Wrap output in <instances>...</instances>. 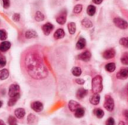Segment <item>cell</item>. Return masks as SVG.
<instances>
[{"label":"cell","mask_w":128,"mask_h":125,"mask_svg":"<svg viewBox=\"0 0 128 125\" xmlns=\"http://www.w3.org/2000/svg\"><path fill=\"white\" fill-rule=\"evenodd\" d=\"M8 95L10 98H14L17 95H20V86L16 84L10 85L9 88Z\"/></svg>","instance_id":"obj_5"},{"label":"cell","mask_w":128,"mask_h":125,"mask_svg":"<svg viewBox=\"0 0 128 125\" xmlns=\"http://www.w3.org/2000/svg\"><path fill=\"white\" fill-rule=\"evenodd\" d=\"M92 2H93L94 3L97 4H100L102 3L103 0H92Z\"/></svg>","instance_id":"obj_42"},{"label":"cell","mask_w":128,"mask_h":125,"mask_svg":"<svg viewBox=\"0 0 128 125\" xmlns=\"http://www.w3.org/2000/svg\"><path fill=\"white\" fill-rule=\"evenodd\" d=\"M8 124L9 125H17V122L16 119L14 116H9L8 120Z\"/></svg>","instance_id":"obj_31"},{"label":"cell","mask_w":128,"mask_h":125,"mask_svg":"<svg viewBox=\"0 0 128 125\" xmlns=\"http://www.w3.org/2000/svg\"><path fill=\"white\" fill-rule=\"evenodd\" d=\"M80 104L75 100H70L68 103V108L71 112H75L77 109L80 108Z\"/></svg>","instance_id":"obj_12"},{"label":"cell","mask_w":128,"mask_h":125,"mask_svg":"<svg viewBox=\"0 0 128 125\" xmlns=\"http://www.w3.org/2000/svg\"><path fill=\"white\" fill-rule=\"evenodd\" d=\"M116 56V51L114 49L111 48V49H108L106 50H105L103 53V57L106 59H110L114 58Z\"/></svg>","instance_id":"obj_9"},{"label":"cell","mask_w":128,"mask_h":125,"mask_svg":"<svg viewBox=\"0 0 128 125\" xmlns=\"http://www.w3.org/2000/svg\"><path fill=\"white\" fill-rule=\"evenodd\" d=\"M103 79L101 76H96L92 79V90L94 94H99L103 90Z\"/></svg>","instance_id":"obj_2"},{"label":"cell","mask_w":128,"mask_h":125,"mask_svg":"<svg viewBox=\"0 0 128 125\" xmlns=\"http://www.w3.org/2000/svg\"><path fill=\"white\" fill-rule=\"evenodd\" d=\"M94 114L98 118H102L104 116V112L101 109H94Z\"/></svg>","instance_id":"obj_25"},{"label":"cell","mask_w":128,"mask_h":125,"mask_svg":"<svg viewBox=\"0 0 128 125\" xmlns=\"http://www.w3.org/2000/svg\"><path fill=\"white\" fill-rule=\"evenodd\" d=\"M3 3V7L5 9H8L10 7V0H2Z\"/></svg>","instance_id":"obj_38"},{"label":"cell","mask_w":128,"mask_h":125,"mask_svg":"<svg viewBox=\"0 0 128 125\" xmlns=\"http://www.w3.org/2000/svg\"><path fill=\"white\" fill-rule=\"evenodd\" d=\"M87 94H88V91L86 90L85 88H80V89L77 91V92H76V98H77L78 99L81 100V99L84 98Z\"/></svg>","instance_id":"obj_16"},{"label":"cell","mask_w":128,"mask_h":125,"mask_svg":"<svg viewBox=\"0 0 128 125\" xmlns=\"http://www.w3.org/2000/svg\"><path fill=\"white\" fill-rule=\"evenodd\" d=\"M86 11H87V14L89 16H94L95 14V13H96V8H95V6H94L92 4H90V5L88 6Z\"/></svg>","instance_id":"obj_23"},{"label":"cell","mask_w":128,"mask_h":125,"mask_svg":"<svg viewBox=\"0 0 128 125\" xmlns=\"http://www.w3.org/2000/svg\"><path fill=\"white\" fill-rule=\"evenodd\" d=\"M25 67L30 76L35 80H42L48 76V70L40 58L35 53H29L25 58Z\"/></svg>","instance_id":"obj_1"},{"label":"cell","mask_w":128,"mask_h":125,"mask_svg":"<svg viewBox=\"0 0 128 125\" xmlns=\"http://www.w3.org/2000/svg\"><path fill=\"white\" fill-rule=\"evenodd\" d=\"M68 28L70 34H74L76 32V24L75 22H70L68 24Z\"/></svg>","instance_id":"obj_24"},{"label":"cell","mask_w":128,"mask_h":125,"mask_svg":"<svg viewBox=\"0 0 128 125\" xmlns=\"http://www.w3.org/2000/svg\"><path fill=\"white\" fill-rule=\"evenodd\" d=\"M19 98H20V95H17V96L14 97V98H10V100H8V106H14L15 104L16 103V101L18 100Z\"/></svg>","instance_id":"obj_29"},{"label":"cell","mask_w":128,"mask_h":125,"mask_svg":"<svg viewBox=\"0 0 128 125\" xmlns=\"http://www.w3.org/2000/svg\"><path fill=\"white\" fill-rule=\"evenodd\" d=\"M53 28H54V26L50 22H46L42 26V30L45 35H49L51 33V32L53 30Z\"/></svg>","instance_id":"obj_8"},{"label":"cell","mask_w":128,"mask_h":125,"mask_svg":"<svg viewBox=\"0 0 128 125\" xmlns=\"http://www.w3.org/2000/svg\"><path fill=\"white\" fill-rule=\"evenodd\" d=\"M123 115H124V116L125 117V118L128 120V110H124V112H123Z\"/></svg>","instance_id":"obj_41"},{"label":"cell","mask_w":128,"mask_h":125,"mask_svg":"<svg viewBox=\"0 0 128 125\" xmlns=\"http://www.w3.org/2000/svg\"><path fill=\"white\" fill-rule=\"evenodd\" d=\"M10 48V43L9 41H3L0 44V51L6 52Z\"/></svg>","instance_id":"obj_17"},{"label":"cell","mask_w":128,"mask_h":125,"mask_svg":"<svg viewBox=\"0 0 128 125\" xmlns=\"http://www.w3.org/2000/svg\"><path fill=\"white\" fill-rule=\"evenodd\" d=\"M85 115V110L82 107L77 109L75 112H74V116L77 118H82Z\"/></svg>","instance_id":"obj_20"},{"label":"cell","mask_w":128,"mask_h":125,"mask_svg":"<svg viewBox=\"0 0 128 125\" xmlns=\"http://www.w3.org/2000/svg\"><path fill=\"white\" fill-rule=\"evenodd\" d=\"M118 125H125V123H124V122L121 121V122H119V123H118Z\"/></svg>","instance_id":"obj_43"},{"label":"cell","mask_w":128,"mask_h":125,"mask_svg":"<svg viewBox=\"0 0 128 125\" xmlns=\"http://www.w3.org/2000/svg\"><path fill=\"white\" fill-rule=\"evenodd\" d=\"M100 97L98 94H94L91 98H90V103L92 104V105H98L99 103H100Z\"/></svg>","instance_id":"obj_13"},{"label":"cell","mask_w":128,"mask_h":125,"mask_svg":"<svg viewBox=\"0 0 128 125\" xmlns=\"http://www.w3.org/2000/svg\"><path fill=\"white\" fill-rule=\"evenodd\" d=\"M116 66L115 63H109L105 66V69L108 72H110V73L114 72L116 70Z\"/></svg>","instance_id":"obj_26"},{"label":"cell","mask_w":128,"mask_h":125,"mask_svg":"<svg viewBox=\"0 0 128 125\" xmlns=\"http://www.w3.org/2000/svg\"><path fill=\"white\" fill-rule=\"evenodd\" d=\"M113 22H114V24H115L118 28H121V29H126V28H128V22H127L126 20H124L120 18V17H116V18L113 20Z\"/></svg>","instance_id":"obj_4"},{"label":"cell","mask_w":128,"mask_h":125,"mask_svg":"<svg viewBox=\"0 0 128 125\" xmlns=\"http://www.w3.org/2000/svg\"><path fill=\"white\" fill-rule=\"evenodd\" d=\"M34 19H35V20L38 21V22L43 21V20H44V15L40 11H37L36 14H35Z\"/></svg>","instance_id":"obj_28"},{"label":"cell","mask_w":128,"mask_h":125,"mask_svg":"<svg viewBox=\"0 0 128 125\" xmlns=\"http://www.w3.org/2000/svg\"><path fill=\"white\" fill-rule=\"evenodd\" d=\"M76 82L79 85H83L85 83V81L82 79H76Z\"/></svg>","instance_id":"obj_40"},{"label":"cell","mask_w":128,"mask_h":125,"mask_svg":"<svg viewBox=\"0 0 128 125\" xmlns=\"http://www.w3.org/2000/svg\"><path fill=\"white\" fill-rule=\"evenodd\" d=\"M6 64V58L4 56H0V68H4Z\"/></svg>","instance_id":"obj_36"},{"label":"cell","mask_w":128,"mask_h":125,"mask_svg":"<svg viewBox=\"0 0 128 125\" xmlns=\"http://www.w3.org/2000/svg\"><path fill=\"white\" fill-rule=\"evenodd\" d=\"M25 114H26L25 110L22 108H18L14 111V115L18 119H22L25 116Z\"/></svg>","instance_id":"obj_14"},{"label":"cell","mask_w":128,"mask_h":125,"mask_svg":"<svg viewBox=\"0 0 128 125\" xmlns=\"http://www.w3.org/2000/svg\"><path fill=\"white\" fill-rule=\"evenodd\" d=\"M2 101L0 100V107H2Z\"/></svg>","instance_id":"obj_45"},{"label":"cell","mask_w":128,"mask_h":125,"mask_svg":"<svg viewBox=\"0 0 128 125\" xmlns=\"http://www.w3.org/2000/svg\"><path fill=\"white\" fill-rule=\"evenodd\" d=\"M91 57H92V54L89 51L86 50L83 52H82L81 54H80L78 56V58L80 60H82L83 62H88L90 59H91Z\"/></svg>","instance_id":"obj_11"},{"label":"cell","mask_w":128,"mask_h":125,"mask_svg":"<svg viewBox=\"0 0 128 125\" xmlns=\"http://www.w3.org/2000/svg\"><path fill=\"white\" fill-rule=\"evenodd\" d=\"M7 37H8L7 32L3 29H0V40H6Z\"/></svg>","instance_id":"obj_34"},{"label":"cell","mask_w":128,"mask_h":125,"mask_svg":"<svg viewBox=\"0 0 128 125\" xmlns=\"http://www.w3.org/2000/svg\"><path fill=\"white\" fill-rule=\"evenodd\" d=\"M67 20V10H63L56 16V22L60 25H64Z\"/></svg>","instance_id":"obj_6"},{"label":"cell","mask_w":128,"mask_h":125,"mask_svg":"<svg viewBox=\"0 0 128 125\" xmlns=\"http://www.w3.org/2000/svg\"><path fill=\"white\" fill-rule=\"evenodd\" d=\"M25 36H26V38L27 39H30V38H36L38 36V34H37V33H36L35 31L30 29V30H27L26 32Z\"/></svg>","instance_id":"obj_19"},{"label":"cell","mask_w":128,"mask_h":125,"mask_svg":"<svg viewBox=\"0 0 128 125\" xmlns=\"http://www.w3.org/2000/svg\"><path fill=\"white\" fill-rule=\"evenodd\" d=\"M65 35V33H64V31L62 29V28H58L56 31V32L54 33V38L58 40V39H62L64 37Z\"/></svg>","instance_id":"obj_15"},{"label":"cell","mask_w":128,"mask_h":125,"mask_svg":"<svg viewBox=\"0 0 128 125\" xmlns=\"http://www.w3.org/2000/svg\"><path fill=\"white\" fill-rule=\"evenodd\" d=\"M27 121H28V124H32V123H34V121H35V116H34L33 114H29V115L28 116Z\"/></svg>","instance_id":"obj_35"},{"label":"cell","mask_w":128,"mask_h":125,"mask_svg":"<svg viewBox=\"0 0 128 125\" xmlns=\"http://www.w3.org/2000/svg\"><path fill=\"white\" fill-rule=\"evenodd\" d=\"M106 125H115V120L113 118L110 117L109 118L106 122Z\"/></svg>","instance_id":"obj_37"},{"label":"cell","mask_w":128,"mask_h":125,"mask_svg":"<svg viewBox=\"0 0 128 125\" xmlns=\"http://www.w3.org/2000/svg\"><path fill=\"white\" fill-rule=\"evenodd\" d=\"M12 18H13V20L15 21V22H17V21H19L20 20V15L19 14H14V15H13V16H12Z\"/></svg>","instance_id":"obj_39"},{"label":"cell","mask_w":128,"mask_h":125,"mask_svg":"<svg viewBox=\"0 0 128 125\" xmlns=\"http://www.w3.org/2000/svg\"><path fill=\"white\" fill-rule=\"evenodd\" d=\"M86 39L83 38H80L79 39V40L77 41L76 46V49H78V50H82L86 47Z\"/></svg>","instance_id":"obj_18"},{"label":"cell","mask_w":128,"mask_h":125,"mask_svg":"<svg viewBox=\"0 0 128 125\" xmlns=\"http://www.w3.org/2000/svg\"><path fill=\"white\" fill-rule=\"evenodd\" d=\"M82 25L85 27V28H91L93 26V23L92 22L88 19V18H84L82 20Z\"/></svg>","instance_id":"obj_21"},{"label":"cell","mask_w":128,"mask_h":125,"mask_svg":"<svg viewBox=\"0 0 128 125\" xmlns=\"http://www.w3.org/2000/svg\"><path fill=\"white\" fill-rule=\"evenodd\" d=\"M31 108L36 112H40L43 110L44 106L43 104L39 102V101H34L33 103H32L31 104Z\"/></svg>","instance_id":"obj_10"},{"label":"cell","mask_w":128,"mask_h":125,"mask_svg":"<svg viewBox=\"0 0 128 125\" xmlns=\"http://www.w3.org/2000/svg\"><path fill=\"white\" fill-rule=\"evenodd\" d=\"M116 77L119 80H125L128 77V68H122L117 73Z\"/></svg>","instance_id":"obj_7"},{"label":"cell","mask_w":128,"mask_h":125,"mask_svg":"<svg viewBox=\"0 0 128 125\" xmlns=\"http://www.w3.org/2000/svg\"><path fill=\"white\" fill-rule=\"evenodd\" d=\"M0 125H6L2 120H0Z\"/></svg>","instance_id":"obj_44"},{"label":"cell","mask_w":128,"mask_h":125,"mask_svg":"<svg viewBox=\"0 0 128 125\" xmlns=\"http://www.w3.org/2000/svg\"><path fill=\"white\" fill-rule=\"evenodd\" d=\"M71 72H72V74H73L74 76H80L81 75V74H82V70L79 67H74V68H72Z\"/></svg>","instance_id":"obj_27"},{"label":"cell","mask_w":128,"mask_h":125,"mask_svg":"<svg viewBox=\"0 0 128 125\" xmlns=\"http://www.w3.org/2000/svg\"><path fill=\"white\" fill-rule=\"evenodd\" d=\"M104 108L109 111V112H112L115 107V103L113 98L110 95H106L105 97V101L104 104Z\"/></svg>","instance_id":"obj_3"},{"label":"cell","mask_w":128,"mask_h":125,"mask_svg":"<svg viewBox=\"0 0 128 125\" xmlns=\"http://www.w3.org/2000/svg\"><path fill=\"white\" fill-rule=\"evenodd\" d=\"M119 43L121 45H122L123 46L128 48V38H122L120 39Z\"/></svg>","instance_id":"obj_32"},{"label":"cell","mask_w":128,"mask_h":125,"mask_svg":"<svg viewBox=\"0 0 128 125\" xmlns=\"http://www.w3.org/2000/svg\"><path fill=\"white\" fill-rule=\"evenodd\" d=\"M82 10V4H76L74 8V14H80Z\"/></svg>","instance_id":"obj_33"},{"label":"cell","mask_w":128,"mask_h":125,"mask_svg":"<svg viewBox=\"0 0 128 125\" xmlns=\"http://www.w3.org/2000/svg\"><path fill=\"white\" fill-rule=\"evenodd\" d=\"M121 62L123 64L128 65V52H124L122 58H121Z\"/></svg>","instance_id":"obj_30"},{"label":"cell","mask_w":128,"mask_h":125,"mask_svg":"<svg viewBox=\"0 0 128 125\" xmlns=\"http://www.w3.org/2000/svg\"><path fill=\"white\" fill-rule=\"evenodd\" d=\"M9 76V71L7 69H2L0 70V80H6Z\"/></svg>","instance_id":"obj_22"}]
</instances>
